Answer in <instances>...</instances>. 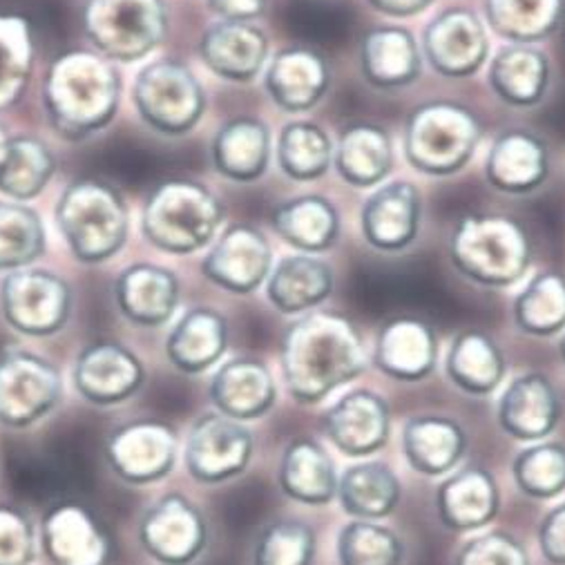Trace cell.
I'll return each instance as SVG.
<instances>
[{
	"label": "cell",
	"mask_w": 565,
	"mask_h": 565,
	"mask_svg": "<svg viewBox=\"0 0 565 565\" xmlns=\"http://www.w3.org/2000/svg\"><path fill=\"white\" fill-rule=\"evenodd\" d=\"M279 366L289 394L316 405L366 369V347L344 316L305 313L281 338Z\"/></svg>",
	"instance_id": "6da1fadb"
},
{
	"label": "cell",
	"mask_w": 565,
	"mask_h": 565,
	"mask_svg": "<svg viewBox=\"0 0 565 565\" xmlns=\"http://www.w3.org/2000/svg\"><path fill=\"white\" fill-rule=\"evenodd\" d=\"M121 78L102 54L67 52L45 78V108L65 139L78 141L104 130L119 106Z\"/></svg>",
	"instance_id": "7a4b0ae2"
},
{
	"label": "cell",
	"mask_w": 565,
	"mask_h": 565,
	"mask_svg": "<svg viewBox=\"0 0 565 565\" xmlns=\"http://www.w3.org/2000/svg\"><path fill=\"white\" fill-rule=\"evenodd\" d=\"M449 259L454 268L475 285L508 289L527 273L532 244L516 220L472 213L460 217L454 226Z\"/></svg>",
	"instance_id": "3957f363"
},
{
	"label": "cell",
	"mask_w": 565,
	"mask_h": 565,
	"mask_svg": "<svg viewBox=\"0 0 565 565\" xmlns=\"http://www.w3.org/2000/svg\"><path fill=\"white\" fill-rule=\"evenodd\" d=\"M222 220L224 206L211 188L191 179H170L148 195L141 228L157 248L191 255L215 242Z\"/></svg>",
	"instance_id": "277c9868"
},
{
	"label": "cell",
	"mask_w": 565,
	"mask_h": 565,
	"mask_svg": "<svg viewBox=\"0 0 565 565\" xmlns=\"http://www.w3.org/2000/svg\"><path fill=\"white\" fill-rule=\"evenodd\" d=\"M56 224L81 262L110 259L128 239V206L115 185L76 179L58 198Z\"/></svg>",
	"instance_id": "5b68a950"
},
{
	"label": "cell",
	"mask_w": 565,
	"mask_h": 565,
	"mask_svg": "<svg viewBox=\"0 0 565 565\" xmlns=\"http://www.w3.org/2000/svg\"><path fill=\"white\" fill-rule=\"evenodd\" d=\"M481 137L479 119L465 106L449 102L423 104L405 124V159L425 174L447 177L475 157Z\"/></svg>",
	"instance_id": "8992f818"
},
{
	"label": "cell",
	"mask_w": 565,
	"mask_h": 565,
	"mask_svg": "<svg viewBox=\"0 0 565 565\" xmlns=\"http://www.w3.org/2000/svg\"><path fill=\"white\" fill-rule=\"evenodd\" d=\"M83 28L108 61H137L166 39L168 14L163 0H87Z\"/></svg>",
	"instance_id": "52a82bcc"
},
{
	"label": "cell",
	"mask_w": 565,
	"mask_h": 565,
	"mask_svg": "<svg viewBox=\"0 0 565 565\" xmlns=\"http://www.w3.org/2000/svg\"><path fill=\"white\" fill-rule=\"evenodd\" d=\"M135 106L141 119L163 135L191 132L206 108V94L193 70L177 58L146 65L135 81Z\"/></svg>",
	"instance_id": "ba28073f"
},
{
	"label": "cell",
	"mask_w": 565,
	"mask_h": 565,
	"mask_svg": "<svg viewBox=\"0 0 565 565\" xmlns=\"http://www.w3.org/2000/svg\"><path fill=\"white\" fill-rule=\"evenodd\" d=\"M63 401L56 364L32 351L0 355V427L30 429L50 418Z\"/></svg>",
	"instance_id": "9c48e42d"
},
{
	"label": "cell",
	"mask_w": 565,
	"mask_h": 565,
	"mask_svg": "<svg viewBox=\"0 0 565 565\" xmlns=\"http://www.w3.org/2000/svg\"><path fill=\"white\" fill-rule=\"evenodd\" d=\"M0 311L6 322L32 338L58 333L72 313L67 281L47 268L12 270L0 287Z\"/></svg>",
	"instance_id": "30bf717a"
},
{
	"label": "cell",
	"mask_w": 565,
	"mask_h": 565,
	"mask_svg": "<svg viewBox=\"0 0 565 565\" xmlns=\"http://www.w3.org/2000/svg\"><path fill=\"white\" fill-rule=\"evenodd\" d=\"M255 440L244 423L220 412L195 418L183 443V465L198 483L220 486L246 472Z\"/></svg>",
	"instance_id": "8fae6325"
},
{
	"label": "cell",
	"mask_w": 565,
	"mask_h": 565,
	"mask_svg": "<svg viewBox=\"0 0 565 565\" xmlns=\"http://www.w3.org/2000/svg\"><path fill=\"white\" fill-rule=\"evenodd\" d=\"M137 536L159 565H193L209 545V523L191 499L170 492L141 514Z\"/></svg>",
	"instance_id": "7c38bea8"
},
{
	"label": "cell",
	"mask_w": 565,
	"mask_h": 565,
	"mask_svg": "<svg viewBox=\"0 0 565 565\" xmlns=\"http://www.w3.org/2000/svg\"><path fill=\"white\" fill-rule=\"evenodd\" d=\"M110 472L126 486L163 481L177 465V431L161 420H130L117 427L104 447Z\"/></svg>",
	"instance_id": "4fadbf2b"
},
{
	"label": "cell",
	"mask_w": 565,
	"mask_h": 565,
	"mask_svg": "<svg viewBox=\"0 0 565 565\" xmlns=\"http://www.w3.org/2000/svg\"><path fill=\"white\" fill-rule=\"evenodd\" d=\"M146 383V364L128 347L102 340L87 344L74 360V392L94 407H117Z\"/></svg>",
	"instance_id": "5bb4252c"
},
{
	"label": "cell",
	"mask_w": 565,
	"mask_h": 565,
	"mask_svg": "<svg viewBox=\"0 0 565 565\" xmlns=\"http://www.w3.org/2000/svg\"><path fill=\"white\" fill-rule=\"evenodd\" d=\"M490 54V39L483 21L465 8L440 12L423 34V56L445 78L477 74Z\"/></svg>",
	"instance_id": "9a60e30c"
},
{
	"label": "cell",
	"mask_w": 565,
	"mask_h": 565,
	"mask_svg": "<svg viewBox=\"0 0 565 565\" xmlns=\"http://www.w3.org/2000/svg\"><path fill=\"white\" fill-rule=\"evenodd\" d=\"M273 268V248L262 231L248 224L226 228L202 262V273L220 289L237 296L257 291Z\"/></svg>",
	"instance_id": "2e32d148"
},
{
	"label": "cell",
	"mask_w": 565,
	"mask_h": 565,
	"mask_svg": "<svg viewBox=\"0 0 565 565\" xmlns=\"http://www.w3.org/2000/svg\"><path fill=\"white\" fill-rule=\"evenodd\" d=\"M324 436L342 454L364 458L381 451L392 431L387 401L371 390H351L322 416Z\"/></svg>",
	"instance_id": "e0dca14e"
},
{
	"label": "cell",
	"mask_w": 565,
	"mask_h": 565,
	"mask_svg": "<svg viewBox=\"0 0 565 565\" xmlns=\"http://www.w3.org/2000/svg\"><path fill=\"white\" fill-rule=\"evenodd\" d=\"M423 220L420 191L409 181H390L360 211L364 242L381 253H401L418 237Z\"/></svg>",
	"instance_id": "ac0fdd59"
},
{
	"label": "cell",
	"mask_w": 565,
	"mask_h": 565,
	"mask_svg": "<svg viewBox=\"0 0 565 565\" xmlns=\"http://www.w3.org/2000/svg\"><path fill=\"white\" fill-rule=\"evenodd\" d=\"M39 543L52 565H108L110 536L81 505L52 508L41 523Z\"/></svg>",
	"instance_id": "d6986e66"
},
{
	"label": "cell",
	"mask_w": 565,
	"mask_h": 565,
	"mask_svg": "<svg viewBox=\"0 0 565 565\" xmlns=\"http://www.w3.org/2000/svg\"><path fill=\"white\" fill-rule=\"evenodd\" d=\"M331 85L329 61L311 47H287L277 52L264 72L270 102L285 113L316 108Z\"/></svg>",
	"instance_id": "ffe728a7"
},
{
	"label": "cell",
	"mask_w": 565,
	"mask_h": 565,
	"mask_svg": "<svg viewBox=\"0 0 565 565\" xmlns=\"http://www.w3.org/2000/svg\"><path fill=\"white\" fill-rule=\"evenodd\" d=\"M209 396L220 414L237 423H248L273 409L277 387L266 362L259 358L239 355L224 362L215 371Z\"/></svg>",
	"instance_id": "44dd1931"
},
{
	"label": "cell",
	"mask_w": 565,
	"mask_h": 565,
	"mask_svg": "<svg viewBox=\"0 0 565 565\" xmlns=\"http://www.w3.org/2000/svg\"><path fill=\"white\" fill-rule=\"evenodd\" d=\"M561 420V401L545 373L527 371L514 379L499 401L501 429L525 443L545 440Z\"/></svg>",
	"instance_id": "7402d4cb"
},
{
	"label": "cell",
	"mask_w": 565,
	"mask_h": 565,
	"mask_svg": "<svg viewBox=\"0 0 565 565\" xmlns=\"http://www.w3.org/2000/svg\"><path fill=\"white\" fill-rule=\"evenodd\" d=\"M202 61L220 78L253 81L268 61V36L253 21H217L200 41Z\"/></svg>",
	"instance_id": "603a6c76"
},
{
	"label": "cell",
	"mask_w": 565,
	"mask_h": 565,
	"mask_svg": "<svg viewBox=\"0 0 565 565\" xmlns=\"http://www.w3.org/2000/svg\"><path fill=\"white\" fill-rule=\"evenodd\" d=\"M438 338L436 331L418 318H394L375 338L373 362L390 379L418 383L436 369Z\"/></svg>",
	"instance_id": "cb8c5ba5"
},
{
	"label": "cell",
	"mask_w": 565,
	"mask_h": 565,
	"mask_svg": "<svg viewBox=\"0 0 565 565\" xmlns=\"http://www.w3.org/2000/svg\"><path fill=\"white\" fill-rule=\"evenodd\" d=\"M501 505L499 483L483 467H465L447 477L436 490V514L454 532L490 525Z\"/></svg>",
	"instance_id": "d4e9b609"
},
{
	"label": "cell",
	"mask_w": 565,
	"mask_h": 565,
	"mask_svg": "<svg viewBox=\"0 0 565 565\" xmlns=\"http://www.w3.org/2000/svg\"><path fill=\"white\" fill-rule=\"evenodd\" d=\"M333 268L324 259L298 253L273 264L266 279V298L279 313L305 316L320 307L333 294Z\"/></svg>",
	"instance_id": "484cf974"
},
{
	"label": "cell",
	"mask_w": 565,
	"mask_h": 565,
	"mask_svg": "<svg viewBox=\"0 0 565 565\" xmlns=\"http://www.w3.org/2000/svg\"><path fill=\"white\" fill-rule=\"evenodd\" d=\"M550 154L545 143L521 128L499 135L486 161L490 185L508 195H527L547 179Z\"/></svg>",
	"instance_id": "4316f807"
},
{
	"label": "cell",
	"mask_w": 565,
	"mask_h": 565,
	"mask_svg": "<svg viewBox=\"0 0 565 565\" xmlns=\"http://www.w3.org/2000/svg\"><path fill=\"white\" fill-rule=\"evenodd\" d=\"M117 305L124 318L137 327H163L177 311L181 289L179 279L168 268L137 264L117 279Z\"/></svg>",
	"instance_id": "83f0119b"
},
{
	"label": "cell",
	"mask_w": 565,
	"mask_h": 565,
	"mask_svg": "<svg viewBox=\"0 0 565 565\" xmlns=\"http://www.w3.org/2000/svg\"><path fill=\"white\" fill-rule=\"evenodd\" d=\"M420 45L401 25L373 28L360 43V70L366 83L379 89L412 85L423 70Z\"/></svg>",
	"instance_id": "f1b7e54d"
},
{
	"label": "cell",
	"mask_w": 565,
	"mask_h": 565,
	"mask_svg": "<svg viewBox=\"0 0 565 565\" xmlns=\"http://www.w3.org/2000/svg\"><path fill=\"white\" fill-rule=\"evenodd\" d=\"M228 349V322L209 307L185 311L166 338V358L185 373L198 375L213 369Z\"/></svg>",
	"instance_id": "f546056e"
},
{
	"label": "cell",
	"mask_w": 565,
	"mask_h": 565,
	"mask_svg": "<svg viewBox=\"0 0 565 565\" xmlns=\"http://www.w3.org/2000/svg\"><path fill=\"white\" fill-rule=\"evenodd\" d=\"M338 472L327 447L309 436L296 438L281 451L277 483L289 499L305 505H327L338 497Z\"/></svg>",
	"instance_id": "4dcf8cb0"
},
{
	"label": "cell",
	"mask_w": 565,
	"mask_h": 565,
	"mask_svg": "<svg viewBox=\"0 0 565 565\" xmlns=\"http://www.w3.org/2000/svg\"><path fill=\"white\" fill-rule=\"evenodd\" d=\"M467 434L445 416H414L403 427V454L423 477H445L460 462Z\"/></svg>",
	"instance_id": "1f68e13d"
},
{
	"label": "cell",
	"mask_w": 565,
	"mask_h": 565,
	"mask_svg": "<svg viewBox=\"0 0 565 565\" xmlns=\"http://www.w3.org/2000/svg\"><path fill=\"white\" fill-rule=\"evenodd\" d=\"M403 497L394 469L381 460H362L347 467L338 479V501L358 521H381L390 516Z\"/></svg>",
	"instance_id": "d6a6232c"
},
{
	"label": "cell",
	"mask_w": 565,
	"mask_h": 565,
	"mask_svg": "<svg viewBox=\"0 0 565 565\" xmlns=\"http://www.w3.org/2000/svg\"><path fill=\"white\" fill-rule=\"evenodd\" d=\"M333 166L349 185H379L394 168L392 135L375 124H355L347 128L335 143Z\"/></svg>",
	"instance_id": "836d02e7"
},
{
	"label": "cell",
	"mask_w": 565,
	"mask_h": 565,
	"mask_svg": "<svg viewBox=\"0 0 565 565\" xmlns=\"http://www.w3.org/2000/svg\"><path fill=\"white\" fill-rule=\"evenodd\" d=\"M488 81L497 97L514 108L536 106L550 85V61L534 45H505L492 63Z\"/></svg>",
	"instance_id": "e575fe53"
},
{
	"label": "cell",
	"mask_w": 565,
	"mask_h": 565,
	"mask_svg": "<svg viewBox=\"0 0 565 565\" xmlns=\"http://www.w3.org/2000/svg\"><path fill=\"white\" fill-rule=\"evenodd\" d=\"M270 130L255 117H237L224 124L213 139V163L231 181H257L270 161Z\"/></svg>",
	"instance_id": "d590c367"
},
{
	"label": "cell",
	"mask_w": 565,
	"mask_h": 565,
	"mask_svg": "<svg viewBox=\"0 0 565 565\" xmlns=\"http://www.w3.org/2000/svg\"><path fill=\"white\" fill-rule=\"evenodd\" d=\"M445 369L449 381L469 396H488L505 379V355L483 331H462L454 338Z\"/></svg>",
	"instance_id": "8d00e7d4"
},
{
	"label": "cell",
	"mask_w": 565,
	"mask_h": 565,
	"mask_svg": "<svg viewBox=\"0 0 565 565\" xmlns=\"http://www.w3.org/2000/svg\"><path fill=\"white\" fill-rule=\"evenodd\" d=\"M273 228L300 253H322L340 237V213L322 195H302L275 209Z\"/></svg>",
	"instance_id": "74e56055"
},
{
	"label": "cell",
	"mask_w": 565,
	"mask_h": 565,
	"mask_svg": "<svg viewBox=\"0 0 565 565\" xmlns=\"http://www.w3.org/2000/svg\"><path fill=\"white\" fill-rule=\"evenodd\" d=\"M565 0H486V19L494 34L512 45L550 39L563 23Z\"/></svg>",
	"instance_id": "f35d334b"
},
{
	"label": "cell",
	"mask_w": 565,
	"mask_h": 565,
	"mask_svg": "<svg viewBox=\"0 0 565 565\" xmlns=\"http://www.w3.org/2000/svg\"><path fill=\"white\" fill-rule=\"evenodd\" d=\"M56 172L54 152L34 137L10 139L0 161V193L12 202L34 200Z\"/></svg>",
	"instance_id": "ab89813d"
},
{
	"label": "cell",
	"mask_w": 565,
	"mask_h": 565,
	"mask_svg": "<svg viewBox=\"0 0 565 565\" xmlns=\"http://www.w3.org/2000/svg\"><path fill=\"white\" fill-rule=\"evenodd\" d=\"M333 150L329 132L313 121H291L277 137V163L294 181L324 177L333 163Z\"/></svg>",
	"instance_id": "60d3db41"
},
{
	"label": "cell",
	"mask_w": 565,
	"mask_h": 565,
	"mask_svg": "<svg viewBox=\"0 0 565 565\" xmlns=\"http://www.w3.org/2000/svg\"><path fill=\"white\" fill-rule=\"evenodd\" d=\"M516 327L536 338H550L565 329V275L543 270L534 275L514 300Z\"/></svg>",
	"instance_id": "b9f144b4"
},
{
	"label": "cell",
	"mask_w": 565,
	"mask_h": 565,
	"mask_svg": "<svg viewBox=\"0 0 565 565\" xmlns=\"http://www.w3.org/2000/svg\"><path fill=\"white\" fill-rule=\"evenodd\" d=\"M516 488L530 499H554L565 490V445L539 440L523 449L512 462Z\"/></svg>",
	"instance_id": "7bdbcfd3"
},
{
	"label": "cell",
	"mask_w": 565,
	"mask_h": 565,
	"mask_svg": "<svg viewBox=\"0 0 565 565\" xmlns=\"http://www.w3.org/2000/svg\"><path fill=\"white\" fill-rule=\"evenodd\" d=\"M340 565H403L405 541L379 521L347 523L338 534Z\"/></svg>",
	"instance_id": "ee69618b"
},
{
	"label": "cell",
	"mask_w": 565,
	"mask_h": 565,
	"mask_svg": "<svg viewBox=\"0 0 565 565\" xmlns=\"http://www.w3.org/2000/svg\"><path fill=\"white\" fill-rule=\"evenodd\" d=\"M45 248V228L28 206L19 202L0 204V270H19L30 266Z\"/></svg>",
	"instance_id": "f6af8a7d"
},
{
	"label": "cell",
	"mask_w": 565,
	"mask_h": 565,
	"mask_svg": "<svg viewBox=\"0 0 565 565\" xmlns=\"http://www.w3.org/2000/svg\"><path fill=\"white\" fill-rule=\"evenodd\" d=\"M316 532L305 521L279 519L264 525L255 539L253 565H313Z\"/></svg>",
	"instance_id": "bcb514c9"
},
{
	"label": "cell",
	"mask_w": 565,
	"mask_h": 565,
	"mask_svg": "<svg viewBox=\"0 0 565 565\" xmlns=\"http://www.w3.org/2000/svg\"><path fill=\"white\" fill-rule=\"evenodd\" d=\"M32 67V41L21 19H0V108L14 104Z\"/></svg>",
	"instance_id": "7dc6e473"
},
{
	"label": "cell",
	"mask_w": 565,
	"mask_h": 565,
	"mask_svg": "<svg viewBox=\"0 0 565 565\" xmlns=\"http://www.w3.org/2000/svg\"><path fill=\"white\" fill-rule=\"evenodd\" d=\"M454 565H532L525 545L505 530H490L467 541Z\"/></svg>",
	"instance_id": "c3c4849f"
},
{
	"label": "cell",
	"mask_w": 565,
	"mask_h": 565,
	"mask_svg": "<svg viewBox=\"0 0 565 565\" xmlns=\"http://www.w3.org/2000/svg\"><path fill=\"white\" fill-rule=\"evenodd\" d=\"M39 534L32 519L17 508L0 505V565H32Z\"/></svg>",
	"instance_id": "681fc988"
},
{
	"label": "cell",
	"mask_w": 565,
	"mask_h": 565,
	"mask_svg": "<svg viewBox=\"0 0 565 565\" xmlns=\"http://www.w3.org/2000/svg\"><path fill=\"white\" fill-rule=\"evenodd\" d=\"M539 547L552 565H565V503L550 510L539 525Z\"/></svg>",
	"instance_id": "f907efd6"
},
{
	"label": "cell",
	"mask_w": 565,
	"mask_h": 565,
	"mask_svg": "<svg viewBox=\"0 0 565 565\" xmlns=\"http://www.w3.org/2000/svg\"><path fill=\"white\" fill-rule=\"evenodd\" d=\"M222 21H255L264 14L268 0H206Z\"/></svg>",
	"instance_id": "816d5d0a"
},
{
	"label": "cell",
	"mask_w": 565,
	"mask_h": 565,
	"mask_svg": "<svg viewBox=\"0 0 565 565\" xmlns=\"http://www.w3.org/2000/svg\"><path fill=\"white\" fill-rule=\"evenodd\" d=\"M369 8L392 19H407L425 12L434 0H366Z\"/></svg>",
	"instance_id": "f5cc1de1"
},
{
	"label": "cell",
	"mask_w": 565,
	"mask_h": 565,
	"mask_svg": "<svg viewBox=\"0 0 565 565\" xmlns=\"http://www.w3.org/2000/svg\"><path fill=\"white\" fill-rule=\"evenodd\" d=\"M8 146H10V137L8 132L3 130V126H0V161H3L6 152H8Z\"/></svg>",
	"instance_id": "db71d44e"
},
{
	"label": "cell",
	"mask_w": 565,
	"mask_h": 565,
	"mask_svg": "<svg viewBox=\"0 0 565 565\" xmlns=\"http://www.w3.org/2000/svg\"><path fill=\"white\" fill-rule=\"evenodd\" d=\"M558 353H561V358H563V362H565V333H563V338H561V342H558Z\"/></svg>",
	"instance_id": "11a10c76"
}]
</instances>
